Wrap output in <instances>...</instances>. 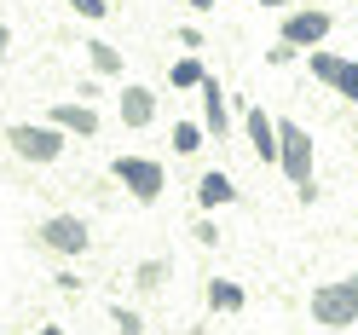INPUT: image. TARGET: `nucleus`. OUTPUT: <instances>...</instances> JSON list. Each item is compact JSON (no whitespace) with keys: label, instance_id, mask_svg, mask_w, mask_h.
Returning a JSON list of instances; mask_svg holds the SVG:
<instances>
[{"label":"nucleus","instance_id":"f257e3e1","mask_svg":"<svg viewBox=\"0 0 358 335\" xmlns=\"http://www.w3.org/2000/svg\"><path fill=\"white\" fill-rule=\"evenodd\" d=\"M306 312L324 329H358V272L352 278H335V283H318L312 301H306Z\"/></svg>","mask_w":358,"mask_h":335},{"label":"nucleus","instance_id":"f03ea898","mask_svg":"<svg viewBox=\"0 0 358 335\" xmlns=\"http://www.w3.org/2000/svg\"><path fill=\"white\" fill-rule=\"evenodd\" d=\"M6 145H12V156H24V162H58L64 145H70V133L58 122H12Z\"/></svg>","mask_w":358,"mask_h":335},{"label":"nucleus","instance_id":"7ed1b4c3","mask_svg":"<svg viewBox=\"0 0 358 335\" xmlns=\"http://www.w3.org/2000/svg\"><path fill=\"white\" fill-rule=\"evenodd\" d=\"M110 173H116V185L133 197V203H156V197L168 191V173H162L156 156H116Z\"/></svg>","mask_w":358,"mask_h":335},{"label":"nucleus","instance_id":"20e7f679","mask_svg":"<svg viewBox=\"0 0 358 335\" xmlns=\"http://www.w3.org/2000/svg\"><path fill=\"white\" fill-rule=\"evenodd\" d=\"M278 168L289 173V185H312V133L301 127V122H278Z\"/></svg>","mask_w":358,"mask_h":335},{"label":"nucleus","instance_id":"39448f33","mask_svg":"<svg viewBox=\"0 0 358 335\" xmlns=\"http://www.w3.org/2000/svg\"><path fill=\"white\" fill-rule=\"evenodd\" d=\"M41 243H47L52 255H87V243H93V231H87V220L81 214H52V220H41Z\"/></svg>","mask_w":358,"mask_h":335},{"label":"nucleus","instance_id":"423d86ee","mask_svg":"<svg viewBox=\"0 0 358 335\" xmlns=\"http://www.w3.org/2000/svg\"><path fill=\"white\" fill-rule=\"evenodd\" d=\"M306 70L318 76L324 87H335L341 99L358 104V64H352V58H335V52H318V47H312V52H306Z\"/></svg>","mask_w":358,"mask_h":335},{"label":"nucleus","instance_id":"0eeeda50","mask_svg":"<svg viewBox=\"0 0 358 335\" xmlns=\"http://www.w3.org/2000/svg\"><path fill=\"white\" fill-rule=\"evenodd\" d=\"M329 29H335V17L318 12V6H301V12H289V17H283V41H289V47H301V52H312Z\"/></svg>","mask_w":358,"mask_h":335},{"label":"nucleus","instance_id":"6e6552de","mask_svg":"<svg viewBox=\"0 0 358 335\" xmlns=\"http://www.w3.org/2000/svg\"><path fill=\"white\" fill-rule=\"evenodd\" d=\"M47 122H58L64 133H76V139H93V133H99V110L87 99H64V104L47 110Z\"/></svg>","mask_w":358,"mask_h":335},{"label":"nucleus","instance_id":"1a4fd4ad","mask_svg":"<svg viewBox=\"0 0 358 335\" xmlns=\"http://www.w3.org/2000/svg\"><path fill=\"white\" fill-rule=\"evenodd\" d=\"M243 127H249V145H255V156H260V162H278V150H283V145H278V122L266 116L260 104L249 110V116H243Z\"/></svg>","mask_w":358,"mask_h":335},{"label":"nucleus","instance_id":"9d476101","mask_svg":"<svg viewBox=\"0 0 358 335\" xmlns=\"http://www.w3.org/2000/svg\"><path fill=\"white\" fill-rule=\"evenodd\" d=\"M196 93H203V127H208V139L220 145V139L231 133V116H226V93H220V81H214V76H208L203 87H196Z\"/></svg>","mask_w":358,"mask_h":335},{"label":"nucleus","instance_id":"9b49d317","mask_svg":"<svg viewBox=\"0 0 358 335\" xmlns=\"http://www.w3.org/2000/svg\"><path fill=\"white\" fill-rule=\"evenodd\" d=\"M226 203H237V185H231V173L208 168L203 180H196V208H203V214H214V208H226Z\"/></svg>","mask_w":358,"mask_h":335},{"label":"nucleus","instance_id":"f8f14e48","mask_svg":"<svg viewBox=\"0 0 358 335\" xmlns=\"http://www.w3.org/2000/svg\"><path fill=\"white\" fill-rule=\"evenodd\" d=\"M156 122V93L150 87H122V127H150Z\"/></svg>","mask_w":358,"mask_h":335},{"label":"nucleus","instance_id":"ddd939ff","mask_svg":"<svg viewBox=\"0 0 358 335\" xmlns=\"http://www.w3.org/2000/svg\"><path fill=\"white\" fill-rule=\"evenodd\" d=\"M243 301H249V295H243V283H231V278H214L208 283V306L214 312H243Z\"/></svg>","mask_w":358,"mask_h":335},{"label":"nucleus","instance_id":"4468645a","mask_svg":"<svg viewBox=\"0 0 358 335\" xmlns=\"http://www.w3.org/2000/svg\"><path fill=\"white\" fill-rule=\"evenodd\" d=\"M208 139V127L203 122H173V156H196Z\"/></svg>","mask_w":358,"mask_h":335},{"label":"nucleus","instance_id":"2eb2a0df","mask_svg":"<svg viewBox=\"0 0 358 335\" xmlns=\"http://www.w3.org/2000/svg\"><path fill=\"white\" fill-rule=\"evenodd\" d=\"M87 64H93L99 76H122V52L110 47V41H87Z\"/></svg>","mask_w":358,"mask_h":335},{"label":"nucleus","instance_id":"dca6fc26","mask_svg":"<svg viewBox=\"0 0 358 335\" xmlns=\"http://www.w3.org/2000/svg\"><path fill=\"white\" fill-rule=\"evenodd\" d=\"M208 70H203V58H179L173 70H168V87H203Z\"/></svg>","mask_w":358,"mask_h":335},{"label":"nucleus","instance_id":"f3484780","mask_svg":"<svg viewBox=\"0 0 358 335\" xmlns=\"http://www.w3.org/2000/svg\"><path fill=\"white\" fill-rule=\"evenodd\" d=\"M168 272H173L168 260H139V272H133V283H139V289H162V283H168Z\"/></svg>","mask_w":358,"mask_h":335},{"label":"nucleus","instance_id":"a211bd4d","mask_svg":"<svg viewBox=\"0 0 358 335\" xmlns=\"http://www.w3.org/2000/svg\"><path fill=\"white\" fill-rule=\"evenodd\" d=\"M110 318H116V329H122V335H145V318H139L133 306H122V301L110 306Z\"/></svg>","mask_w":358,"mask_h":335},{"label":"nucleus","instance_id":"6ab92c4d","mask_svg":"<svg viewBox=\"0 0 358 335\" xmlns=\"http://www.w3.org/2000/svg\"><path fill=\"white\" fill-rule=\"evenodd\" d=\"M70 6H76V17H87V24H104V0H70Z\"/></svg>","mask_w":358,"mask_h":335},{"label":"nucleus","instance_id":"aec40b11","mask_svg":"<svg viewBox=\"0 0 358 335\" xmlns=\"http://www.w3.org/2000/svg\"><path fill=\"white\" fill-rule=\"evenodd\" d=\"M289 58H301V47H289V41L278 35V41H272V52H266V64H289Z\"/></svg>","mask_w":358,"mask_h":335},{"label":"nucleus","instance_id":"412c9836","mask_svg":"<svg viewBox=\"0 0 358 335\" xmlns=\"http://www.w3.org/2000/svg\"><path fill=\"white\" fill-rule=\"evenodd\" d=\"M196 243H208V249H214V243H220V226H214V220H196V231H191Z\"/></svg>","mask_w":358,"mask_h":335},{"label":"nucleus","instance_id":"4be33fe9","mask_svg":"<svg viewBox=\"0 0 358 335\" xmlns=\"http://www.w3.org/2000/svg\"><path fill=\"white\" fill-rule=\"evenodd\" d=\"M185 6H196V12H214V6H220V0H185Z\"/></svg>","mask_w":358,"mask_h":335},{"label":"nucleus","instance_id":"5701e85b","mask_svg":"<svg viewBox=\"0 0 358 335\" xmlns=\"http://www.w3.org/2000/svg\"><path fill=\"white\" fill-rule=\"evenodd\" d=\"M35 335H64V329H58V324H41V329H35Z\"/></svg>","mask_w":358,"mask_h":335},{"label":"nucleus","instance_id":"b1692460","mask_svg":"<svg viewBox=\"0 0 358 335\" xmlns=\"http://www.w3.org/2000/svg\"><path fill=\"white\" fill-rule=\"evenodd\" d=\"M255 6H295V0H255Z\"/></svg>","mask_w":358,"mask_h":335},{"label":"nucleus","instance_id":"393cba45","mask_svg":"<svg viewBox=\"0 0 358 335\" xmlns=\"http://www.w3.org/2000/svg\"><path fill=\"white\" fill-rule=\"evenodd\" d=\"M6 41H12V29H6V24H0V52H6Z\"/></svg>","mask_w":358,"mask_h":335}]
</instances>
